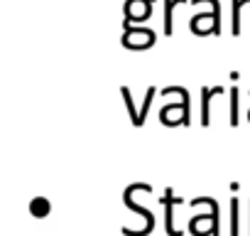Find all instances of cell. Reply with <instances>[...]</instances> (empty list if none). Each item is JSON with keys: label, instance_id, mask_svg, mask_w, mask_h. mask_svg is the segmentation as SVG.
<instances>
[{"label": "cell", "instance_id": "1", "mask_svg": "<svg viewBox=\"0 0 250 236\" xmlns=\"http://www.w3.org/2000/svg\"><path fill=\"white\" fill-rule=\"evenodd\" d=\"M133 192H135V185L125 189V204H128L133 212L143 214V216H145V221H147V226H145L143 231H130V229H123V231L128 234V236H145V234H150V231H152V226H155V219H152V212H150V209H145V207H140V204H135V202H133Z\"/></svg>", "mask_w": 250, "mask_h": 236}, {"label": "cell", "instance_id": "2", "mask_svg": "<svg viewBox=\"0 0 250 236\" xmlns=\"http://www.w3.org/2000/svg\"><path fill=\"white\" fill-rule=\"evenodd\" d=\"M162 204L167 207V234L169 236H182V231L174 229V204H182V199L172 197V189H167L165 197H162Z\"/></svg>", "mask_w": 250, "mask_h": 236}, {"label": "cell", "instance_id": "3", "mask_svg": "<svg viewBox=\"0 0 250 236\" xmlns=\"http://www.w3.org/2000/svg\"><path fill=\"white\" fill-rule=\"evenodd\" d=\"M162 94H165V96H169V94H179V96H182V106H184L182 126H189V94H187V89H182V86H169V89H165Z\"/></svg>", "mask_w": 250, "mask_h": 236}, {"label": "cell", "instance_id": "4", "mask_svg": "<svg viewBox=\"0 0 250 236\" xmlns=\"http://www.w3.org/2000/svg\"><path fill=\"white\" fill-rule=\"evenodd\" d=\"M182 3H187V0H165V35H167V37L174 32V27H172V13H174V5H182Z\"/></svg>", "mask_w": 250, "mask_h": 236}, {"label": "cell", "instance_id": "5", "mask_svg": "<svg viewBox=\"0 0 250 236\" xmlns=\"http://www.w3.org/2000/svg\"><path fill=\"white\" fill-rule=\"evenodd\" d=\"M211 96H213V89H204V91H201V126H208V123H211V118H208Z\"/></svg>", "mask_w": 250, "mask_h": 236}, {"label": "cell", "instance_id": "6", "mask_svg": "<svg viewBox=\"0 0 250 236\" xmlns=\"http://www.w3.org/2000/svg\"><path fill=\"white\" fill-rule=\"evenodd\" d=\"M120 94H123V98H125V103H128V111H130V121H133V126L138 128V121H140V113L135 111V103H133V98H130V91L128 89H120Z\"/></svg>", "mask_w": 250, "mask_h": 236}, {"label": "cell", "instance_id": "7", "mask_svg": "<svg viewBox=\"0 0 250 236\" xmlns=\"http://www.w3.org/2000/svg\"><path fill=\"white\" fill-rule=\"evenodd\" d=\"M30 209H32L35 216H47V212H49V202H47L44 197H37V199L30 204Z\"/></svg>", "mask_w": 250, "mask_h": 236}, {"label": "cell", "instance_id": "8", "mask_svg": "<svg viewBox=\"0 0 250 236\" xmlns=\"http://www.w3.org/2000/svg\"><path fill=\"white\" fill-rule=\"evenodd\" d=\"M230 126H238V89H230Z\"/></svg>", "mask_w": 250, "mask_h": 236}, {"label": "cell", "instance_id": "9", "mask_svg": "<svg viewBox=\"0 0 250 236\" xmlns=\"http://www.w3.org/2000/svg\"><path fill=\"white\" fill-rule=\"evenodd\" d=\"M230 236H238V199H230Z\"/></svg>", "mask_w": 250, "mask_h": 236}, {"label": "cell", "instance_id": "10", "mask_svg": "<svg viewBox=\"0 0 250 236\" xmlns=\"http://www.w3.org/2000/svg\"><path fill=\"white\" fill-rule=\"evenodd\" d=\"M152 98H155V89H150V91H147V98H145V103H143V111H140V121H138V128L145 123V116H147V108H150Z\"/></svg>", "mask_w": 250, "mask_h": 236}]
</instances>
